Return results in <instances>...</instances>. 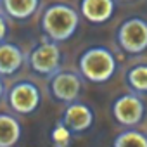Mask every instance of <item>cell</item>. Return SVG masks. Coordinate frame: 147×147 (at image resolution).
I'll list each match as a JSON object with an SVG mask.
<instances>
[{
	"label": "cell",
	"mask_w": 147,
	"mask_h": 147,
	"mask_svg": "<svg viewBox=\"0 0 147 147\" xmlns=\"http://www.w3.org/2000/svg\"><path fill=\"white\" fill-rule=\"evenodd\" d=\"M40 26L47 38L57 43L66 42L76 33L80 26V14L67 4H52L43 11Z\"/></svg>",
	"instance_id": "obj_1"
},
{
	"label": "cell",
	"mask_w": 147,
	"mask_h": 147,
	"mask_svg": "<svg viewBox=\"0 0 147 147\" xmlns=\"http://www.w3.org/2000/svg\"><path fill=\"white\" fill-rule=\"evenodd\" d=\"M80 75L92 83L109 82L118 69V61L107 47H90L78 59Z\"/></svg>",
	"instance_id": "obj_2"
},
{
	"label": "cell",
	"mask_w": 147,
	"mask_h": 147,
	"mask_svg": "<svg viewBox=\"0 0 147 147\" xmlns=\"http://www.w3.org/2000/svg\"><path fill=\"white\" fill-rule=\"evenodd\" d=\"M116 40L126 54H142L147 50V21L142 18H130L121 23Z\"/></svg>",
	"instance_id": "obj_3"
},
{
	"label": "cell",
	"mask_w": 147,
	"mask_h": 147,
	"mask_svg": "<svg viewBox=\"0 0 147 147\" xmlns=\"http://www.w3.org/2000/svg\"><path fill=\"white\" fill-rule=\"evenodd\" d=\"M30 67L43 76H52L54 73L61 69V49L57 42L47 38L40 45H36L30 55L26 57Z\"/></svg>",
	"instance_id": "obj_4"
},
{
	"label": "cell",
	"mask_w": 147,
	"mask_h": 147,
	"mask_svg": "<svg viewBox=\"0 0 147 147\" xmlns=\"http://www.w3.org/2000/svg\"><path fill=\"white\" fill-rule=\"evenodd\" d=\"M9 107L18 114H31L40 107L42 94L33 82H16L7 92Z\"/></svg>",
	"instance_id": "obj_5"
},
{
	"label": "cell",
	"mask_w": 147,
	"mask_h": 147,
	"mask_svg": "<svg viewBox=\"0 0 147 147\" xmlns=\"http://www.w3.org/2000/svg\"><path fill=\"white\" fill-rule=\"evenodd\" d=\"M145 114V104L137 92L125 94L113 102V116L125 128H135Z\"/></svg>",
	"instance_id": "obj_6"
},
{
	"label": "cell",
	"mask_w": 147,
	"mask_h": 147,
	"mask_svg": "<svg viewBox=\"0 0 147 147\" xmlns=\"http://www.w3.org/2000/svg\"><path fill=\"white\" fill-rule=\"evenodd\" d=\"M83 88V80L80 73L67 71V69H59L57 73L50 76V92L55 100L71 104L78 100L80 94Z\"/></svg>",
	"instance_id": "obj_7"
},
{
	"label": "cell",
	"mask_w": 147,
	"mask_h": 147,
	"mask_svg": "<svg viewBox=\"0 0 147 147\" xmlns=\"http://www.w3.org/2000/svg\"><path fill=\"white\" fill-rule=\"evenodd\" d=\"M94 119H95L94 111L87 104L75 100L67 104L61 123L69 130V133H83L94 125Z\"/></svg>",
	"instance_id": "obj_8"
},
{
	"label": "cell",
	"mask_w": 147,
	"mask_h": 147,
	"mask_svg": "<svg viewBox=\"0 0 147 147\" xmlns=\"http://www.w3.org/2000/svg\"><path fill=\"white\" fill-rule=\"evenodd\" d=\"M26 62V55L21 47L11 42L0 43V76H12Z\"/></svg>",
	"instance_id": "obj_9"
},
{
	"label": "cell",
	"mask_w": 147,
	"mask_h": 147,
	"mask_svg": "<svg viewBox=\"0 0 147 147\" xmlns=\"http://www.w3.org/2000/svg\"><path fill=\"white\" fill-rule=\"evenodd\" d=\"M116 11V0H82L80 16L94 24H102L113 18Z\"/></svg>",
	"instance_id": "obj_10"
},
{
	"label": "cell",
	"mask_w": 147,
	"mask_h": 147,
	"mask_svg": "<svg viewBox=\"0 0 147 147\" xmlns=\"http://www.w3.org/2000/svg\"><path fill=\"white\" fill-rule=\"evenodd\" d=\"M5 16L16 21H26L40 7V0H0Z\"/></svg>",
	"instance_id": "obj_11"
},
{
	"label": "cell",
	"mask_w": 147,
	"mask_h": 147,
	"mask_svg": "<svg viewBox=\"0 0 147 147\" xmlns=\"http://www.w3.org/2000/svg\"><path fill=\"white\" fill-rule=\"evenodd\" d=\"M23 135L19 119L14 114L0 113V147H14Z\"/></svg>",
	"instance_id": "obj_12"
},
{
	"label": "cell",
	"mask_w": 147,
	"mask_h": 147,
	"mask_svg": "<svg viewBox=\"0 0 147 147\" xmlns=\"http://www.w3.org/2000/svg\"><path fill=\"white\" fill-rule=\"evenodd\" d=\"M113 147H147V135L135 128H126L116 135Z\"/></svg>",
	"instance_id": "obj_13"
},
{
	"label": "cell",
	"mask_w": 147,
	"mask_h": 147,
	"mask_svg": "<svg viewBox=\"0 0 147 147\" xmlns=\"http://www.w3.org/2000/svg\"><path fill=\"white\" fill-rule=\"evenodd\" d=\"M126 83L137 94H147V64H137L128 69Z\"/></svg>",
	"instance_id": "obj_14"
},
{
	"label": "cell",
	"mask_w": 147,
	"mask_h": 147,
	"mask_svg": "<svg viewBox=\"0 0 147 147\" xmlns=\"http://www.w3.org/2000/svg\"><path fill=\"white\" fill-rule=\"evenodd\" d=\"M7 31H9V24H7V18H5V12L0 11V43H2L7 36Z\"/></svg>",
	"instance_id": "obj_15"
},
{
	"label": "cell",
	"mask_w": 147,
	"mask_h": 147,
	"mask_svg": "<svg viewBox=\"0 0 147 147\" xmlns=\"http://www.w3.org/2000/svg\"><path fill=\"white\" fill-rule=\"evenodd\" d=\"M4 94H5V83H4L2 76H0V99L4 97Z\"/></svg>",
	"instance_id": "obj_16"
},
{
	"label": "cell",
	"mask_w": 147,
	"mask_h": 147,
	"mask_svg": "<svg viewBox=\"0 0 147 147\" xmlns=\"http://www.w3.org/2000/svg\"><path fill=\"white\" fill-rule=\"evenodd\" d=\"M118 2H133V0H118Z\"/></svg>",
	"instance_id": "obj_17"
}]
</instances>
